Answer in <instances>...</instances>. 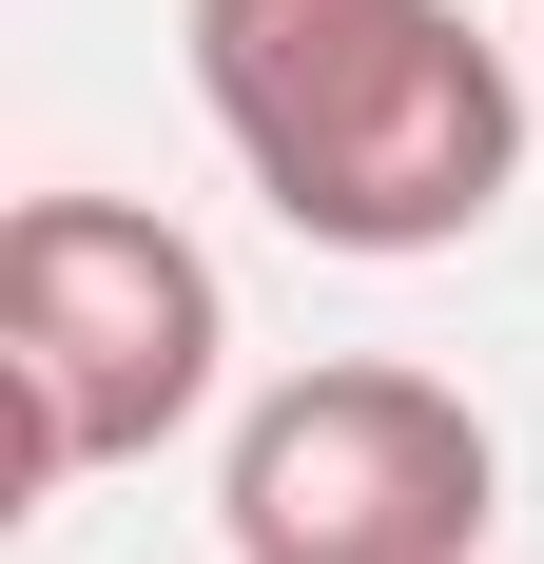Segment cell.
I'll list each match as a JSON object with an SVG mask.
<instances>
[{"instance_id": "6da1fadb", "label": "cell", "mask_w": 544, "mask_h": 564, "mask_svg": "<svg viewBox=\"0 0 544 564\" xmlns=\"http://www.w3.org/2000/svg\"><path fill=\"white\" fill-rule=\"evenodd\" d=\"M195 98L312 253H467L525 175V78L467 0H195Z\"/></svg>"}, {"instance_id": "7a4b0ae2", "label": "cell", "mask_w": 544, "mask_h": 564, "mask_svg": "<svg viewBox=\"0 0 544 564\" xmlns=\"http://www.w3.org/2000/svg\"><path fill=\"white\" fill-rule=\"evenodd\" d=\"M215 253L137 195H20L0 215V487L40 507L78 467H156L215 409Z\"/></svg>"}, {"instance_id": "3957f363", "label": "cell", "mask_w": 544, "mask_h": 564, "mask_svg": "<svg viewBox=\"0 0 544 564\" xmlns=\"http://www.w3.org/2000/svg\"><path fill=\"white\" fill-rule=\"evenodd\" d=\"M487 507H505L487 409L447 390V370H389V350L292 370V390L233 429V467H215L233 564H467Z\"/></svg>"}]
</instances>
